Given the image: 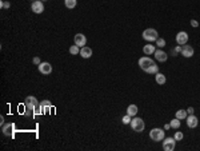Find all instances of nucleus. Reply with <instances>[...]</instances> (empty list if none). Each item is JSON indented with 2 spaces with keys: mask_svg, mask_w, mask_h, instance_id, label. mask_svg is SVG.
<instances>
[{
  "mask_svg": "<svg viewBox=\"0 0 200 151\" xmlns=\"http://www.w3.org/2000/svg\"><path fill=\"white\" fill-rule=\"evenodd\" d=\"M39 106H40V103L35 96H27L26 98V109H27L26 115H29L31 111H35Z\"/></svg>",
  "mask_w": 200,
  "mask_h": 151,
  "instance_id": "obj_1",
  "label": "nucleus"
},
{
  "mask_svg": "<svg viewBox=\"0 0 200 151\" xmlns=\"http://www.w3.org/2000/svg\"><path fill=\"white\" fill-rule=\"evenodd\" d=\"M143 39L147 42H156L159 39V33L153 28H147L143 31Z\"/></svg>",
  "mask_w": 200,
  "mask_h": 151,
  "instance_id": "obj_2",
  "label": "nucleus"
},
{
  "mask_svg": "<svg viewBox=\"0 0 200 151\" xmlns=\"http://www.w3.org/2000/svg\"><path fill=\"white\" fill-rule=\"evenodd\" d=\"M165 137L164 134V130H162V128H152V130L149 131V138L152 139L153 142H160L163 140Z\"/></svg>",
  "mask_w": 200,
  "mask_h": 151,
  "instance_id": "obj_3",
  "label": "nucleus"
},
{
  "mask_svg": "<svg viewBox=\"0 0 200 151\" xmlns=\"http://www.w3.org/2000/svg\"><path fill=\"white\" fill-rule=\"evenodd\" d=\"M130 124H131L132 130L136 131V132H141V131L144 130V127H146V123H144V121H143L141 118H135V119H132Z\"/></svg>",
  "mask_w": 200,
  "mask_h": 151,
  "instance_id": "obj_4",
  "label": "nucleus"
},
{
  "mask_svg": "<svg viewBox=\"0 0 200 151\" xmlns=\"http://www.w3.org/2000/svg\"><path fill=\"white\" fill-rule=\"evenodd\" d=\"M152 64H155V61L151 59V58H148V56H143V58H140V59H139V66H140V68L143 71H147L151 66H152Z\"/></svg>",
  "mask_w": 200,
  "mask_h": 151,
  "instance_id": "obj_5",
  "label": "nucleus"
},
{
  "mask_svg": "<svg viewBox=\"0 0 200 151\" xmlns=\"http://www.w3.org/2000/svg\"><path fill=\"white\" fill-rule=\"evenodd\" d=\"M176 140L175 138H164L163 139V150L164 151H174Z\"/></svg>",
  "mask_w": 200,
  "mask_h": 151,
  "instance_id": "obj_6",
  "label": "nucleus"
},
{
  "mask_svg": "<svg viewBox=\"0 0 200 151\" xmlns=\"http://www.w3.org/2000/svg\"><path fill=\"white\" fill-rule=\"evenodd\" d=\"M39 72L43 74V75H50V74L52 72V66L48 61H43V63L39 64Z\"/></svg>",
  "mask_w": 200,
  "mask_h": 151,
  "instance_id": "obj_7",
  "label": "nucleus"
},
{
  "mask_svg": "<svg viewBox=\"0 0 200 151\" xmlns=\"http://www.w3.org/2000/svg\"><path fill=\"white\" fill-rule=\"evenodd\" d=\"M31 10H32V12H35V14H42L44 11V4H43L42 0H35L32 3V5H31Z\"/></svg>",
  "mask_w": 200,
  "mask_h": 151,
  "instance_id": "obj_8",
  "label": "nucleus"
},
{
  "mask_svg": "<svg viewBox=\"0 0 200 151\" xmlns=\"http://www.w3.org/2000/svg\"><path fill=\"white\" fill-rule=\"evenodd\" d=\"M187 42H188V33L186 31H180L176 35V43L180 46H184V44H187Z\"/></svg>",
  "mask_w": 200,
  "mask_h": 151,
  "instance_id": "obj_9",
  "label": "nucleus"
},
{
  "mask_svg": "<svg viewBox=\"0 0 200 151\" xmlns=\"http://www.w3.org/2000/svg\"><path fill=\"white\" fill-rule=\"evenodd\" d=\"M186 121H187V126H188L189 128H195V127H198V124H199V119L196 118L193 114H191L189 116H187Z\"/></svg>",
  "mask_w": 200,
  "mask_h": 151,
  "instance_id": "obj_10",
  "label": "nucleus"
},
{
  "mask_svg": "<svg viewBox=\"0 0 200 151\" xmlns=\"http://www.w3.org/2000/svg\"><path fill=\"white\" fill-rule=\"evenodd\" d=\"M193 48L191 47L189 44H184L183 47H181V55H183L184 58H192L193 56Z\"/></svg>",
  "mask_w": 200,
  "mask_h": 151,
  "instance_id": "obj_11",
  "label": "nucleus"
},
{
  "mask_svg": "<svg viewBox=\"0 0 200 151\" xmlns=\"http://www.w3.org/2000/svg\"><path fill=\"white\" fill-rule=\"evenodd\" d=\"M73 40H75V44H76V46H79V47L82 48V47H84L85 43H87V38H85L83 33H76V35H75V39H73Z\"/></svg>",
  "mask_w": 200,
  "mask_h": 151,
  "instance_id": "obj_12",
  "label": "nucleus"
},
{
  "mask_svg": "<svg viewBox=\"0 0 200 151\" xmlns=\"http://www.w3.org/2000/svg\"><path fill=\"white\" fill-rule=\"evenodd\" d=\"M15 131V124L14 123H8V124H3V134L5 137H12V132Z\"/></svg>",
  "mask_w": 200,
  "mask_h": 151,
  "instance_id": "obj_13",
  "label": "nucleus"
},
{
  "mask_svg": "<svg viewBox=\"0 0 200 151\" xmlns=\"http://www.w3.org/2000/svg\"><path fill=\"white\" fill-rule=\"evenodd\" d=\"M155 58H156V60L158 61H162V63H164L165 60L168 59V55L165 54L163 50H156L155 51Z\"/></svg>",
  "mask_w": 200,
  "mask_h": 151,
  "instance_id": "obj_14",
  "label": "nucleus"
},
{
  "mask_svg": "<svg viewBox=\"0 0 200 151\" xmlns=\"http://www.w3.org/2000/svg\"><path fill=\"white\" fill-rule=\"evenodd\" d=\"M79 55L82 58H84V59H88V58L92 56V50L90 47H87V46H84V47L80 48V54Z\"/></svg>",
  "mask_w": 200,
  "mask_h": 151,
  "instance_id": "obj_15",
  "label": "nucleus"
},
{
  "mask_svg": "<svg viewBox=\"0 0 200 151\" xmlns=\"http://www.w3.org/2000/svg\"><path fill=\"white\" fill-rule=\"evenodd\" d=\"M137 106L136 104H130V106H128V109H127V114L130 116H136V114H137Z\"/></svg>",
  "mask_w": 200,
  "mask_h": 151,
  "instance_id": "obj_16",
  "label": "nucleus"
},
{
  "mask_svg": "<svg viewBox=\"0 0 200 151\" xmlns=\"http://www.w3.org/2000/svg\"><path fill=\"white\" fill-rule=\"evenodd\" d=\"M155 51H156V48H155V46H153V44H147V46H144V48H143V52L146 55L155 54Z\"/></svg>",
  "mask_w": 200,
  "mask_h": 151,
  "instance_id": "obj_17",
  "label": "nucleus"
},
{
  "mask_svg": "<svg viewBox=\"0 0 200 151\" xmlns=\"http://www.w3.org/2000/svg\"><path fill=\"white\" fill-rule=\"evenodd\" d=\"M155 80H156V83H158V84H164L167 79H165V75H164V74L158 72V74L155 75Z\"/></svg>",
  "mask_w": 200,
  "mask_h": 151,
  "instance_id": "obj_18",
  "label": "nucleus"
},
{
  "mask_svg": "<svg viewBox=\"0 0 200 151\" xmlns=\"http://www.w3.org/2000/svg\"><path fill=\"white\" fill-rule=\"evenodd\" d=\"M187 116H188V112H187L186 110H179L176 114H175V118H177V119H186Z\"/></svg>",
  "mask_w": 200,
  "mask_h": 151,
  "instance_id": "obj_19",
  "label": "nucleus"
},
{
  "mask_svg": "<svg viewBox=\"0 0 200 151\" xmlns=\"http://www.w3.org/2000/svg\"><path fill=\"white\" fill-rule=\"evenodd\" d=\"M64 4H66L67 8L72 10V8L76 7V4H78V0H64Z\"/></svg>",
  "mask_w": 200,
  "mask_h": 151,
  "instance_id": "obj_20",
  "label": "nucleus"
},
{
  "mask_svg": "<svg viewBox=\"0 0 200 151\" xmlns=\"http://www.w3.org/2000/svg\"><path fill=\"white\" fill-rule=\"evenodd\" d=\"M146 72H147V74H152V75H156V74L159 72V67L156 66V64H152V66H151L146 71Z\"/></svg>",
  "mask_w": 200,
  "mask_h": 151,
  "instance_id": "obj_21",
  "label": "nucleus"
},
{
  "mask_svg": "<svg viewBox=\"0 0 200 151\" xmlns=\"http://www.w3.org/2000/svg\"><path fill=\"white\" fill-rule=\"evenodd\" d=\"M69 54L71 55H78V54H80V47H79V46H76V44L71 46V47H69Z\"/></svg>",
  "mask_w": 200,
  "mask_h": 151,
  "instance_id": "obj_22",
  "label": "nucleus"
},
{
  "mask_svg": "<svg viewBox=\"0 0 200 151\" xmlns=\"http://www.w3.org/2000/svg\"><path fill=\"white\" fill-rule=\"evenodd\" d=\"M40 107H42V110H43V112H44V109H47V107H52V103L50 100H42L40 102Z\"/></svg>",
  "mask_w": 200,
  "mask_h": 151,
  "instance_id": "obj_23",
  "label": "nucleus"
},
{
  "mask_svg": "<svg viewBox=\"0 0 200 151\" xmlns=\"http://www.w3.org/2000/svg\"><path fill=\"white\" fill-rule=\"evenodd\" d=\"M170 124H171V127H172V128H179V127H180V124H181V123H180V119H177V118L172 119Z\"/></svg>",
  "mask_w": 200,
  "mask_h": 151,
  "instance_id": "obj_24",
  "label": "nucleus"
},
{
  "mask_svg": "<svg viewBox=\"0 0 200 151\" xmlns=\"http://www.w3.org/2000/svg\"><path fill=\"white\" fill-rule=\"evenodd\" d=\"M131 118H132V116H130V115H128V114H127V115H124V116H123L122 122L124 123V124H130V123H131V121H132Z\"/></svg>",
  "mask_w": 200,
  "mask_h": 151,
  "instance_id": "obj_25",
  "label": "nucleus"
},
{
  "mask_svg": "<svg viewBox=\"0 0 200 151\" xmlns=\"http://www.w3.org/2000/svg\"><path fill=\"white\" fill-rule=\"evenodd\" d=\"M156 44H158V47H159V48H163V47L165 46V40H164L163 38H159L158 40H156Z\"/></svg>",
  "mask_w": 200,
  "mask_h": 151,
  "instance_id": "obj_26",
  "label": "nucleus"
},
{
  "mask_svg": "<svg viewBox=\"0 0 200 151\" xmlns=\"http://www.w3.org/2000/svg\"><path fill=\"white\" fill-rule=\"evenodd\" d=\"M175 140H181L184 138V135H183V132H180V131H177L176 134H175Z\"/></svg>",
  "mask_w": 200,
  "mask_h": 151,
  "instance_id": "obj_27",
  "label": "nucleus"
},
{
  "mask_svg": "<svg viewBox=\"0 0 200 151\" xmlns=\"http://www.w3.org/2000/svg\"><path fill=\"white\" fill-rule=\"evenodd\" d=\"M0 5H2V8H10L11 7L10 3H8V2H3V0L0 2Z\"/></svg>",
  "mask_w": 200,
  "mask_h": 151,
  "instance_id": "obj_28",
  "label": "nucleus"
},
{
  "mask_svg": "<svg viewBox=\"0 0 200 151\" xmlns=\"http://www.w3.org/2000/svg\"><path fill=\"white\" fill-rule=\"evenodd\" d=\"M191 26H192V27H195V28H196V27H199V23H198V20L192 19V20H191Z\"/></svg>",
  "mask_w": 200,
  "mask_h": 151,
  "instance_id": "obj_29",
  "label": "nucleus"
},
{
  "mask_svg": "<svg viewBox=\"0 0 200 151\" xmlns=\"http://www.w3.org/2000/svg\"><path fill=\"white\" fill-rule=\"evenodd\" d=\"M176 52H180V54H181V47H180V46H177V47L172 51V54H176Z\"/></svg>",
  "mask_w": 200,
  "mask_h": 151,
  "instance_id": "obj_30",
  "label": "nucleus"
},
{
  "mask_svg": "<svg viewBox=\"0 0 200 151\" xmlns=\"http://www.w3.org/2000/svg\"><path fill=\"white\" fill-rule=\"evenodd\" d=\"M33 63L39 66V64H40V59H39V58H33Z\"/></svg>",
  "mask_w": 200,
  "mask_h": 151,
  "instance_id": "obj_31",
  "label": "nucleus"
},
{
  "mask_svg": "<svg viewBox=\"0 0 200 151\" xmlns=\"http://www.w3.org/2000/svg\"><path fill=\"white\" fill-rule=\"evenodd\" d=\"M193 111H195V110H193V109H192V107H189V109H188V110H187V112H188V114H189V115H191V114H193Z\"/></svg>",
  "mask_w": 200,
  "mask_h": 151,
  "instance_id": "obj_32",
  "label": "nucleus"
},
{
  "mask_svg": "<svg viewBox=\"0 0 200 151\" xmlns=\"http://www.w3.org/2000/svg\"><path fill=\"white\" fill-rule=\"evenodd\" d=\"M170 127H171V124H165V126H164V130H168Z\"/></svg>",
  "mask_w": 200,
  "mask_h": 151,
  "instance_id": "obj_33",
  "label": "nucleus"
},
{
  "mask_svg": "<svg viewBox=\"0 0 200 151\" xmlns=\"http://www.w3.org/2000/svg\"><path fill=\"white\" fill-rule=\"evenodd\" d=\"M42 2H47V0H42Z\"/></svg>",
  "mask_w": 200,
  "mask_h": 151,
  "instance_id": "obj_34",
  "label": "nucleus"
},
{
  "mask_svg": "<svg viewBox=\"0 0 200 151\" xmlns=\"http://www.w3.org/2000/svg\"><path fill=\"white\" fill-rule=\"evenodd\" d=\"M32 2H35V0H32Z\"/></svg>",
  "mask_w": 200,
  "mask_h": 151,
  "instance_id": "obj_35",
  "label": "nucleus"
}]
</instances>
